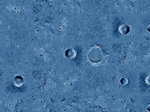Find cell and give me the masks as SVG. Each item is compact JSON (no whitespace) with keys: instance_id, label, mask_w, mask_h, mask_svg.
Returning <instances> with one entry per match:
<instances>
[{"instance_id":"6da1fadb","label":"cell","mask_w":150,"mask_h":112,"mask_svg":"<svg viewBox=\"0 0 150 112\" xmlns=\"http://www.w3.org/2000/svg\"><path fill=\"white\" fill-rule=\"evenodd\" d=\"M88 57L90 61L94 63H98L104 59V53L99 47H94L89 51Z\"/></svg>"},{"instance_id":"7a4b0ae2","label":"cell","mask_w":150,"mask_h":112,"mask_svg":"<svg viewBox=\"0 0 150 112\" xmlns=\"http://www.w3.org/2000/svg\"><path fill=\"white\" fill-rule=\"evenodd\" d=\"M66 55H67V57H68L69 59H73L74 57H76V50H74L72 48H70V49H69V50L67 51Z\"/></svg>"},{"instance_id":"3957f363","label":"cell","mask_w":150,"mask_h":112,"mask_svg":"<svg viewBox=\"0 0 150 112\" xmlns=\"http://www.w3.org/2000/svg\"><path fill=\"white\" fill-rule=\"evenodd\" d=\"M125 27H124V25H121L120 27H119V29H121V31L120 30V31H119V32H120V33H121V34H123V35H124V34H127V33H128V32H129V31H127V29H129V27L125 25V26H124Z\"/></svg>"},{"instance_id":"277c9868","label":"cell","mask_w":150,"mask_h":112,"mask_svg":"<svg viewBox=\"0 0 150 112\" xmlns=\"http://www.w3.org/2000/svg\"><path fill=\"white\" fill-rule=\"evenodd\" d=\"M15 85L17 87H21L23 83V80L21 78H16L14 80Z\"/></svg>"}]
</instances>
